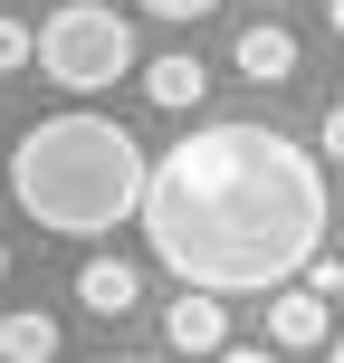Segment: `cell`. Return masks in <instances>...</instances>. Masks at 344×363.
<instances>
[{"label":"cell","mask_w":344,"mask_h":363,"mask_svg":"<svg viewBox=\"0 0 344 363\" xmlns=\"http://www.w3.org/2000/svg\"><path fill=\"white\" fill-rule=\"evenodd\" d=\"M326 163L277 125H192L172 153L144 163V220L153 258L182 287L211 296H268L326 249Z\"/></svg>","instance_id":"6da1fadb"},{"label":"cell","mask_w":344,"mask_h":363,"mask_svg":"<svg viewBox=\"0 0 344 363\" xmlns=\"http://www.w3.org/2000/svg\"><path fill=\"white\" fill-rule=\"evenodd\" d=\"M326 19H335V38H344V0H326Z\"/></svg>","instance_id":"2e32d148"},{"label":"cell","mask_w":344,"mask_h":363,"mask_svg":"<svg viewBox=\"0 0 344 363\" xmlns=\"http://www.w3.org/2000/svg\"><path fill=\"white\" fill-rule=\"evenodd\" d=\"M316 163H344V96H335V115H326V134H316Z\"/></svg>","instance_id":"4fadbf2b"},{"label":"cell","mask_w":344,"mask_h":363,"mask_svg":"<svg viewBox=\"0 0 344 363\" xmlns=\"http://www.w3.org/2000/svg\"><path fill=\"white\" fill-rule=\"evenodd\" d=\"M144 96L172 106V115H192L201 96H211V67H201V57H144Z\"/></svg>","instance_id":"52a82bcc"},{"label":"cell","mask_w":344,"mask_h":363,"mask_svg":"<svg viewBox=\"0 0 344 363\" xmlns=\"http://www.w3.org/2000/svg\"><path fill=\"white\" fill-rule=\"evenodd\" d=\"M0 277H10V249H0Z\"/></svg>","instance_id":"ac0fdd59"},{"label":"cell","mask_w":344,"mask_h":363,"mask_svg":"<svg viewBox=\"0 0 344 363\" xmlns=\"http://www.w3.org/2000/svg\"><path fill=\"white\" fill-rule=\"evenodd\" d=\"M163 335H172V354H220V345H230V315H220L211 287H182L163 306Z\"/></svg>","instance_id":"5b68a950"},{"label":"cell","mask_w":344,"mask_h":363,"mask_svg":"<svg viewBox=\"0 0 344 363\" xmlns=\"http://www.w3.org/2000/svg\"><path fill=\"white\" fill-rule=\"evenodd\" d=\"M106 363H153V354H106Z\"/></svg>","instance_id":"e0dca14e"},{"label":"cell","mask_w":344,"mask_h":363,"mask_svg":"<svg viewBox=\"0 0 344 363\" xmlns=\"http://www.w3.org/2000/svg\"><path fill=\"white\" fill-rule=\"evenodd\" d=\"M268 345L316 354V345H326V296H316V287H296V277H287V287H268Z\"/></svg>","instance_id":"277c9868"},{"label":"cell","mask_w":344,"mask_h":363,"mask_svg":"<svg viewBox=\"0 0 344 363\" xmlns=\"http://www.w3.org/2000/svg\"><path fill=\"white\" fill-rule=\"evenodd\" d=\"M316 354H326V363H344V335H326V345H316Z\"/></svg>","instance_id":"9a60e30c"},{"label":"cell","mask_w":344,"mask_h":363,"mask_svg":"<svg viewBox=\"0 0 344 363\" xmlns=\"http://www.w3.org/2000/svg\"><path fill=\"white\" fill-rule=\"evenodd\" d=\"M134 10H153V19H211L220 0H134Z\"/></svg>","instance_id":"7c38bea8"},{"label":"cell","mask_w":344,"mask_h":363,"mask_svg":"<svg viewBox=\"0 0 344 363\" xmlns=\"http://www.w3.org/2000/svg\"><path fill=\"white\" fill-rule=\"evenodd\" d=\"M29 57L48 67V86L96 96V86H115V77H134V19L106 10V0H67V10H48L29 29Z\"/></svg>","instance_id":"3957f363"},{"label":"cell","mask_w":344,"mask_h":363,"mask_svg":"<svg viewBox=\"0 0 344 363\" xmlns=\"http://www.w3.org/2000/svg\"><path fill=\"white\" fill-rule=\"evenodd\" d=\"M230 57H239V77H249V86H277V77H296V38L277 29V19H249Z\"/></svg>","instance_id":"8992f818"},{"label":"cell","mask_w":344,"mask_h":363,"mask_svg":"<svg viewBox=\"0 0 344 363\" xmlns=\"http://www.w3.org/2000/svg\"><path fill=\"white\" fill-rule=\"evenodd\" d=\"M144 163L153 153L134 144L115 115L67 106V115H38L10 144V191H19V211H29L38 230L106 239L115 220H134V201H144Z\"/></svg>","instance_id":"7a4b0ae2"},{"label":"cell","mask_w":344,"mask_h":363,"mask_svg":"<svg viewBox=\"0 0 344 363\" xmlns=\"http://www.w3.org/2000/svg\"><path fill=\"white\" fill-rule=\"evenodd\" d=\"M211 363H277V354H268V345H220Z\"/></svg>","instance_id":"5bb4252c"},{"label":"cell","mask_w":344,"mask_h":363,"mask_svg":"<svg viewBox=\"0 0 344 363\" xmlns=\"http://www.w3.org/2000/svg\"><path fill=\"white\" fill-rule=\"evenodd\" d=\"M77 296H87L96 315H125L134 296H144V277H134V258H87V268H77Z\"/></svg>","instance_id":"ba28073f"},{"label":"cell","mask_w":344,"mask_h":363,"mask_svg":"<svg viewBox=\"0 0 344 363\" xmlns=\"http://www.w3.org/2000/svg\"><path fill=\"white\" fill-rule=\"evenodd\" d=\"M10 67H29V29H19V19H0V77Z\"/></svg>","instance_id":"8fae6325"},{"label":"cell","mask_w":344,"mask_h":363,"mask_svg":"<svg viewBox=\"0 0 344 363\" xmlns=\"http://www.w3.org/2000/svg\"><path fill=\"white\" fill-rule=\"evenodd\" d=\"M296 277H306L316 296H335V287H344V258H326V249H316V258H306V268H296Z\"/></svg>","instance_id":"30bf717a"},{"label":"cell","mask_w":344,"mask_h":363,"mask_svg":"<svg viewBox=\"0 0 344 363\" xmlns=\"http://www.w3.org/2000/svg\"><path fill=\"white\" fill-rule=\"evenodd\" d=\"M0 363H57V315H38V306L0 315Z\"/></svg>","instance_id":"9c48e42d"}]
</instances>
